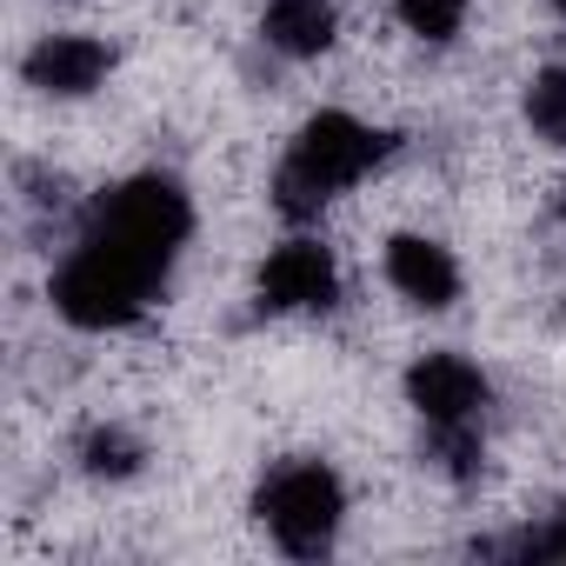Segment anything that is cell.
Masks as SVG:
<instances>
[{"label": "cell", "instance_id": "obj_1", "mask_svg": "<svg viewBox=\"0 0 566 566\" xmlns=\"http://www.w3.org/2000/svg\"><path fill=\"white\" fill-rule=\"evenodd\" d=\"M187 233H193V200L180 180H167V174L120 180L87 213L74 253L54 266V287H48L54 314L87 327V334L140 321L154 307V294L167 287Z\"/></svg>", "mask_w": 566, "mask_h": 566}, {"label": "cell", "instance_id": "obj_2", "mask_svg": "<svg viewBox=\"0 0 566 566\" xmlns=\"http://www.w3.org/2000/svg\"><path fill=\"white\" fill-rule=\"evenodd\" d=\"M387 154H394V134H380V127L327 107V114H314L294 134L287 160H280V174H273V207L287 213V220H314L334 193L360 187Z\"/></svg>", "mask_w": 566, "mask_h": 566}, {"label": "cell", "instance_id": "obj_3", "mask_svg": "<svg viewBox=\"0 0 566 566\" xmlns=\"http://www.w3.org/2000/svg\"><path fill=\"white\" fill-rule=\"evenodd\" d=\"M253 513L266 520V533H273L280 553L321 559V553H334V539H340L347 493H340V473H334L327 460H280V467L260 480Z\"/></svg>", "mask_w": 566, "mask_h": 566}, {"label": "cell", "instance_id": "obj_4", "mask_svg": "<svg viewBox=\"0 0 566 566\" xmlns=\"http://www.w3.org/2000/svg\"><path fill=\"white\" fill-rule=\"evenodd\" d=\"M340 301V266L321 240H287L260 266V314H327Z\"/></svg>", "mask_w": 566, "mask_h": 566}, {"label": "cell", "instance_id": "obj_5", "mask_svg": "<svg viewBox=\"0 0 566 566\" xmlns=\"http://www.w3.org/2000/svg\"><path fill=\"white\" fill-rule=\"evenodd\" d=\"M407 400L433 427H480L486 413V374L467 354H427L407 367Z\"/></svg>", "mask_w": 566, "mask_h": 566}, {"label": "cell", "instance_id": "obj_6", "mask_svg": "<svg viewBox=\"0 0 566 566\" xmlns=\"http://www.w3.org/2000/svg\"><path fill=\"white\" fill-rule=\"evenodd\" d=\"M21 74H28V87H41L54 101H81V94H94L114 74V48L94 41V34H48L21 61Z\"/></svg>", "mask_w": 566, "mask_h": 566}, {"label": "cell", "instance_id": "obj_7", "mask_svg": "<svg viewBox=\"0 0 566 566\" xmlns=\"http://www.w3.org/2000/svg\"><path fill=\"white\" fill-rule=\"evenodd\" d=\"M387 280H394L413 307H427V314H440V307L460 301V266H453V253H447L440 240H427V233H394V240H387Z\"/></svg>", "mask_w": 566, "mask_h": 566}, {"label": "cell", "instance_id": "obj_8", "mask_svg": "<svg viewBox=\"0 0 566 566\" xmlns=\"http://www.w3.org/2000/svg\"><path fill=\"white\" fill-rule=\"evenodd\" d=\"M260 34L287 61H321L334 48V34H340V14H334V0H266Z\"/></svg>", "mask_w": 566, "mask_h": 566}, {"label": "cell", "instance_id": "obj_9", "mask_svg": "<svg viewBox=\"0 0 566 566\" xmlns=\"http://www.w3.org/2000/svg\"><path fill=\"white\" fill-rule=\"evenodd\" d=\"M140 460H147V447H140L127 427H87V433H81V467H87L94 480H134Z\"/></svg>", "mask_w": 566, "mask_h": 566}, {"label": "cell", "instance_id": "obj_10", "mask_svg": "<svg viewBox=\"0 0 566 566\" xmlns=\"http://www.w3.org/2000/svg\"><path fill=\"white\" fill-rule=\"evenodd\" d=\"M427 460L447 473V480H473L480 473V427H433L427 420Z\"/></svg>", "mask_w": 566, "mask_h": 566}, {"label": "cell", "instance_id": "obj_11", "mask_svg": "<svg viewBox=\"0 0 566 566\" xmlns=\"http://www.w3.org/2000/svg\"><path fill=\"white\" fill-rule=\"evenodd\" d=\"M526 120L539 140L566 147V67H546L533 87H526Z\"/></svg>", "mask_w": 566, "mask_h": 566}, {"label": "cell", "instance_id": "obj_12", "mask_svg": "<svg viewBox=\"0 0 566 566\" xmlns=\"http://www.w3.org/2000/svg\"><path fill=\"white\" fill-rule=\"evenodd\" d=\"M394 14H400V28L407 34H420V41H453L460 34V21H467V0H394Z\"/></svg>", "mask_w": 566, "mask_h": 566}, {"label": "cell", "instance_id": "obj_13", "mask_svg": "<svg viewBox=\"0 0 566 566\" xmlns=\"http://www.w3.org/2000/svg\"><path fill=\"white\" fill-rule=\"evenodd\" d=\"M486 553H526V559H566V506L546 513V526L520 533V539H486Z\"/></svg>", "mask_w": 566, "mask_h": 566}, {"label": "cell", "instance_id": "obj_14", "mask_svg": "<svg viewBox=\"0 0 566 566\" xmlns=\"http://www.w3.org/2000/svg\"><path fill=\"white\" fill-rule=\"evenodd\" d=\"M546 8H553V14H559V21H566V0H546Z\"/></svg>", "mask_w": 566, "mask_h": 566}]
</instances>
